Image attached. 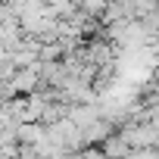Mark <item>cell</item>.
<instances>
[{
    "mask_svg": "<svg viewBox=\"0 0 159 159\" xmlns=\"http://www.w3.org/2000/svg\"><path fill=\"white\" fill-rule=\"evenodd\" d=\"M150 91H153V94L159 97V66L153 69V84H150Z\"/></svg>",
    "mask_w": 159,
    "mask_h": 159,
    "instance_id": "cell-2",
    "label": "cell"
},
{
    "mask_svg": "<svg viewBox=\"0 0 159 159\" xmlns=\"http://www.w3.org/2000/svg\"><path fill=\"white\" fill-rule=\"evenodd\" d=\"M47 140V128L41 122H25L16 128V147H25V150H38L41 143Z\"/></svg>",
    "mask_w": 159,
    "mask_h": 159,
    "instance_id": "cell-1",
    "label": "cell"
},
{
    "mask_svg": "<svg viewBox=\"0 0 159 159\" xmlns=\"http://www.w3.org/2000/svg\"><path fill=\"white\" fill-rule=\"evenodd\" d=\"M156 156H159V147H156Z\"/></svg>",
    "mask_w": 159,
    "mask_h": 159,
    "instance_id": "cell-3",
    "label": "cell"
}]
</instances>
